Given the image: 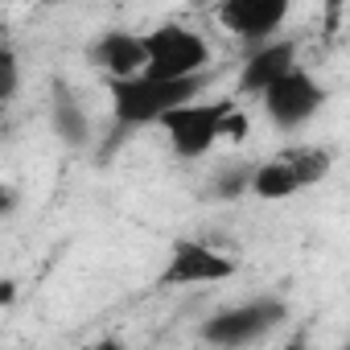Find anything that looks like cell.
Listing matches in <instances>:
<instances>
[{
    "mask_svg": "<svg viewBox=\"0 0 350 350\" xmlns=\"http://www.w3.org/2000/svg\"><path fill=\"white\" fill-rule=\"evenodd\" d=\"M211 75H186V79H165V75H132V79H111L107 95H111V120H116V140L132 136L148 124H161L178 103L198 99V91L206 87ZM111 140V144H116Z\"/></svg>",
    "mask_w": 350,
    "mask_h": 350,
    "instance_id": "1",
    "label": "cell"
},
{
    "mask_svg": "<svg viewBox=\"0 0 350 350\" xmlns=\"http://www.w3.org/2000/svg\"><path fill=\"white\" fill-rule=\"evenodd\" d=\"M334 165L329 148L317 144H297V148H280L272 161L256 165V178H252V194L264 202H284L309 186H317Z\"/></svg>",
    "mask_w": 350,
    "mask_h": 350,
    "instance_id": "2",
    "label": "cell"
},
{
    "mask_svg": "<svg viewBox=\"0 0 350 350\" xmlns=\"http://www.w3.org/2000/svg\"><path fill=\"white\" fill-rule=\"evenodd\" d=\"M284 317H288V305L280 297L264 293V297L227 305L215 317H206L202 329H198V338L211 342V346H252V342L268 338L276 325H284Z\"/></svg>",
    "mask_w": 350,
    "mask_h": 350,
    "instance_id": "3",
    "label": "cell"
},
{
    "mask_svg": "<svg viewBox=\"0 0 350 350\" xmlns=\"http://www.w3.org/2000/svg\"><path fill=\"white\" fill-rule=\"evenodd\" d=\"M231 111V99H215V103H202V99H190V103H178L165 120V136L173 144L182 161H198L206 157L219 140H223V116Z\"/></svg>",
    "mask_w": 350,
    "mask_h": 350,
    "instance_id": "4",
    "label": "cell"
},
{
    "mask_svg": "<svg viewBox=\"0 0 350 350\" xmlns=\"http://www.w3.org/2000/svg\"><path fill=\"white\" fill-rule=\"evenodd\" d=\"M144 46H148V75L186 79V75H206V66H211L206 38L186 25H173V21L144 33Z\"/></svg>",
    "mask_w": 350,
    "mask_h": 350,
    "instance_id": "5",
    "label": "cell"
},
{
    "mask_svg": "<svg viewBox=\"0 0 350 350\" xmlns=\"http://www.w3.org/2000/svg\"><path fill=\"white\" fill-rule=\"evenodd\" d=\"M272 128L280 132H297L301 124H309L317 116V107L325 103V87L305 70V66H293L288 75H280L264 95H260Z\"/></svg>",
    "mask_w": 350,
    "mask_h": 350,
    "instance_id": "6",
    "label": "cell"
},
{
    "mask_svg": "<svg viewBox=\"0 0 350 350\" xmlns=\"http://www.w3.org/2000/svg\"><path fill=\"white\" fill-rule=\"evenodd\" d=\"M235 276V260L223 256L211 243L198 239H178L169 247V260L157 276L161 288H186V284H215V280H231Z\"/></svg>",
    "mask_w": 350,
    "mask_h": 350,
    "instance_id": "7",
    "label": "cell"
},
{
    "mask_svg": "<svg viewBox=\"0 0 350 350\" xmlns=\"http://www.w3.org/2000/svg\"><path fill=\"white\" fill-rule=\"evenodd\" d=\"M288 5L293 0H219L215 17L231 38H239L247 46H260V42L280 33V25L288 17Z\"/></svg>",
    "mask_w": 350,
    "mask_h": 350,
    "instance_id": "8",
    "label": "cell"
},
{
    "mask_svg": "<svg viewBox=\"0 0 350 350\" xmlns=\"http://www.w3.org/2000/svg\"><path fill=\"white\" fill-rule=\"evenodd\" d=\"M87 62L99 66L107 79H132L148 70V46L144 33H128V29H107L103 38H95L87 46Z\"/></svg>",
    "mask_w": 350,
    "mask_h": 350,
    "instance_id": "9",
    "label": "cell"
},
{
    "mask_svg": "<svg viewBox=\"0 0 350 350\" xmlns=\"http://www.w3.org/2000/svg\"><path fill=\"white\" fill-rule=\"evenodd\" d=\"M297 66V42L288 38H268L260 46L247 50L243 66H239V91L243 95H264L280 75H288Z\"/></svg>",
    "mask_w": 350,
    "mask_h": 350,
    "instance_id": "10",
    "label": "cell"
},
{
    "mask_svg": "<svg viewBox=\"0 0 350 350\" xmlns=\"http://www.w3.org/2000/svg\"><path fill=\"white\" fill-rule=\"evenodd\" d=\"M50 128H54V136H58L66 148H75V152L91 144V120H87V107L79 103L75 87L62 83V79L50 83Z\"/></svg>",
    "mask_w": 350,
    "mask_h": 350,
    "instance_id": "11",
    "label": "cell"
},
{
    "mask_svg": "<svg viewBox=\"0 0 350 350\" xmlns=\"http://www.w3.org/2000/svg\"><path fill=\"white\" fill-rule=\"evenodd\" d=\"M252 178H256V165H247V161L223 165L215 178H211V198H219V202H235V198L252 194Z\"/></svg>",
    "mask_w": 350,
    "mask_h": 350,
    "instance_id": "12",
    "label": "cell"
},
{
    "mask_svg": "<svg viewBox=\"0 0 350 350\" xmlns=\"http://www.w3.org/2000/svg\"><path fill=\"white\" fill-rule=\"evenodd\" d=\"M247 136V116L231 103V111L223 116V140H243Z\"/></svg>",
    "mask_w": 350,
    "mask_h": 350,
    "instance_id": "13",
    "label": "cell"
},
{
    "mask_svg": "<svg viewBox=\"0 0 350 350\" xmlns=\"http://www.w3.org/2000/svg\"><path fill=\"white\" fill-rule=\"evenodd\" d=\"M17 87H21V75H17V54L5 50V103L17 99Z\"/></svg>",
    "mask_w": 350,
    "mask_h": 350,
    "instance_id": "14",
    "label": "cell"
},
{
    "mask_svg": "<svg viewBox=\"0 0 350 350\" xmlns=\"http://www.w3.org/2000/svg\"><path fill=\"white\" fill-rule=\"evenodd\" d=\"M346 5H350V0H325V9H329V13H338V9H346Z\"/></svg>",
    "mask_w": 350,
    "mask_h": 350,
    "instance_id": "15",
    "label": "cell"
},
{
    "mask_svg": "<svg viewBox=\"0 0 350 350\" xmlns=\"http://www.w3.org/2000/svg\"><path fill=\"white\" fill-rule=\"evenodd\" d=\"M190 5H206V0H190Z\"/></svg>",
    "mask_w": 350,
    "mask_h": 350,
    "instance_id": "16",
    "label": "cell"
}]
</instances>
